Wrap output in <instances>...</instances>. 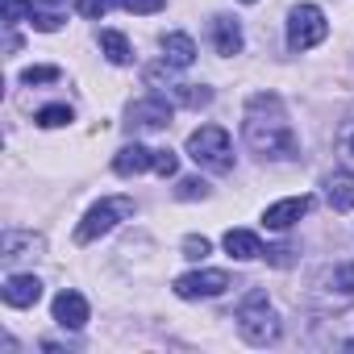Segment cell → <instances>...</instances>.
Masks as SVG:
<instances>
[{
  "label": "cell",
  "mask_w": 354,
  "mask_h": 354,
  "mask_svg": "<svg viewBox=\"0 0 354 354\" xmlns=\"http://www.w3.org/2000/svg\"><path fill=\"white\" fill-rule=\"evenodd\" d=\"M55 321L63 329H84L88 325V300L80 292H59L55 296Z\"/></svg>",
  "instance_id": "cell-10"
},
{
  "label": "cell",
  "mask_w": 354,
  "mask_h": 354,
  "mask_svg": "<svg viewBox=\"0 0 354 354\" xmlns=\"http://www.w3.org/2000/svg\"><path fill=\"white\" fill-rule=\"evenodd\" d=\"M113 171L117 175H125V180H129V175H142V171H154V150H146V146H121L117 150V158H113Z\"/></svg>",
  "instance_id": "cell-12"
},
{
  "label": "cell",
  "mask_w": 354,
  "mask_h": 354,
  "mask_svg": "<svg viewBox=\"0 0 354 354\" xmlns=\"http://www.w3.org/2000/svg\"><path fill=\"white\" fill-rule=\"evenodd\" d=\"M71 117H75V113H71L67 104H46V109H42V113L34 117V121H38L42 129H59V125H67Z\"/></svg>",
  "instance_id": "cell-20"
},
{
  "label": "cell",
  "mask_w": 354,
  "mask_h": 354,
  "mask_svg": "<svg viewBox=\"0 0 354 354\" xmlns=\"http://www.w3.org/2000/svg\"><path fill=\"white\" fill-rule=\"evenodd\" d=\"M225 250L246 263V259H259V254H263V242H259V234H250V230H230V234H225Z\"/></svg>",
  "instance_id": "cell-17"
},
{
  "label": "cell",
  "mask_w": 354,
  "mask_h": 354,
  "mask_svg": "<svg viewBox=\"0 0 354 354\" xmlns=\"http://www.w3.org/2000/svg\"><path fill=\"white\" fill-rule=\"evenodd\" d=\"M63 21H67V0H34V9H30V26L34 30L55 34Z\"/></svg>",
  "instance_id": "cell-13"
},
{
  "label": "cell",
  "mask_w": 354,
  "mask_h": 354,
  "mask_svg": "<svg viewBox=\"0 0 354 354\" xmlns=\"http://www.w3.org/2000/svg\"><path fill=\"white\" fill-rule=\"evenodd\" d=\"M113 5H121V0H75L80 17H92V21H96V17H104V13H109Z\"/></svg>",
  "instance_id": "cell-21"
},
{
  "label": "cell",
  "mask_w": 354,
  "mask_h": 354,
  "mask_svg": "<svg viewBox=\"0 0 354 354\" xmlns=\"http://www.w3.org/2000/svg\"><path fill=\"white\" fill-rule=\"evenodd\" d=\"M238 333L250 342V346H271L275 337H279V321H275V313H271V304H267V292H250L246 300H242V308H238Z\"/></svg>",
  "instance_id": "cell-3"
},
{
  "label": "cell",
  "mask_w": 354,
  "mask_h": 354,
  "mask_svg": "<svg viewBox=\"0 0 354 354\" xmlns=\"http://www.w3.org/2000/svg\"><path fill=\"white\" fill-rule=\"evenodd\" d=\"M121 5H125L129 13H142V17H146V13H158V9H162V0H121Z\"/></svg>",
  "instance_id": "cell-27"
},
{
  "label": "cell",
  "mask_w": 354,
  "mask_h": 354,
  "mask_svg": "<svg viewBox=\"0 0 354 354\" xmlns=\"http://www.w3.org/2000/svg\"><path fill=\"white\" fill-rule=\"evenodd\" d=\"M162 63H171L175 71H184L196 63V42L188 34H167L162 38Z\"/></svg>",
  "instance_id": "cell-14"
},
{
  "label": "cell",
  "mask_w": 354,
  "mask_h": 354,
  "mask_svg": "<svg viewBox=\"0 0 354 354\" xmlns=\"http://www.w3.org/2000/svg\"><path fill=\"white\" fill-rule=\"evenodd\" d=\"M100 50H104V59H109V63H117V67H125V63L133 59L129 42H125L121 34H113V30H104V34H100Z\"/></svg>",
  "instance_id": "cell-18"
},
{
  "label": "cell",
  "mask_w": 354,
  "mask_h": 354,
  "mask_svg": "<svg viewBox=\"0 0 354 354\" xmlns=\"http://www.w3.org/2000/svg\"><path fill=\"white\" fill-rule=\"evenodd\" d=\"M263 259L271 267H292V246H271V250H263Z\"/></svg>",
  "instance_id": "cell-26"
},
{
  "label": "cell",
  "mask_w": 354,
  "mask_h": 354,
  "mask_svg": "<svg viewBox=\"0 0 354 354\" xmlns=\"http://www.w3.org/2000/svg\"><path fill=\"white\" fill-rule=\"evenodd\" d=\"M125 217H133V201H129V196H109V201H100V205L88 209V217H84L80 230H75V242L88 246V242L104 238V234H109L117 221H125Z\"/></svg>",
  "instance_id": "cell-4"
},
{
  "label": "cell",
  "mask_w": 354,
  "mask_h": 354,
  "mask_svg": "<svg viewBox=\"0 0 354 354\" xmlns=\"http://www.w3.org/2000/svg\"><path fill=\"white\" fill-rule=\"evenodd\" d=\"M188 154L196 167L205 171H234V146H230V133L221 125H201L192 138H188Z\"/></svg>",
  "instance_id": "cell-2"
},
{
  "label": "cell",
  "mask_w": 354,
  "mask_h": 354,
  "mask_svg": "<svg viewBox=\"0 0 354 354\" xmlns=\"http://www.w3.org/2000/svg\"><path fill=\"white\" fill-rule=\"evenodd\" d=\"M242 5H254V0H242Z\"/></svg>",
  "instance_id": "cell-29"
},
{
  "label": "cell",
  "mask_w": 354,
  "mask_h": 354,
  "mask_svg": "<svg viewBox=\"0 0 354 354\" xmlns=\"http://www.w3.org/2000/svg\"><path fill=\"white\" fill-rule=\"evenodd\" d=\"M30 9H34V0H5V21H9V26L30 21Z\"/></svg>",
  "instance_id": "cell-22"
},
{
  "label": "cell",
  "mask_w": 354,
  "mask_h": 354,
  "mask_svg": "<svg viewBox=\"0 0 354 354\" xmlns=\"http://www.w3.org/2000/svg\"><path fill=\"white\" fill-rule=\"evenodd\" d=\"M350 150H354V138H350Z\"/></svg>",
  "instance_id": "cell-30"
},
{
  "label": "cell",
  "mask_w": 354,
  "mask_h": 354,
  "mask_svg": "<svg viewBox=\"0 0 354 354\" xmlns=\"http://www.w3.org/2000/svg\"><path fill=\"white\" fill-rule=\"evenodd\" d=\"M171 100L167 96H150V100H138L129 104V133H150V129H167L171 125Z\"/></svg>",
  "instance_id": "cell-6"
},
{
  "label": "cell",
  "mask_w": 354,
  "mask_h": 354,
  "mask_svg": "<svg viewBox=\"0 0 354 354\" xmlns=\"http://www.w3.org/2000/svg\"><path fill=\"white\" fill-rule=\"evenodd\" d=\"M325 288L337 296H354V263H337L333 271H325Z\"/></svg>",
  "instance_id": "cell-19"
},
{
  "label": "cell",
  "mask_w": 354,
  "mask_h": 354,
  "mask_svg": "<svg viewBox=\"0 0 354 354\" xmlns=\"http://www.w3.org/2000/svg\"><path fill=\"white\" fill-rule=\"evenodd\" d=\"M242 133H246L250 150L263 154V158H292L296 154V133H292L288 113H283V104H279L275 92H259L246 104Z\"/></svg>",
  "instance_id": "cell-1"
},
{
  "label": "cell",
  "mask_w": 354,
  "mask_h": 354,
  "mask_svg": "<svg viewBox=\"0 0 354 354\" xmlns=\"http://www.w3.org/2000/svg\"><path fill=\"white\" fill-rule=\"evenodd\" d=\"M154 171L158 175H175V171H180V158H175L171 150H154Z\"/></svg>",
  "instance_id": "cell-23"
},
{
  "label": "cell",
  "mask_w": 354,
  "mask_h": 354,
  "mask_svg": "<svg viewBox=\"0 0 354 354\" xmlns=\"http://www.w3.org/2000/svg\"><path fill=\"white\" fill-rule=\"evenodd\" d=\"M21 80L26 84H50V80H59V67H30V71H21Z\"/></svg>",
  "instance_id": "cell-24"
},
{
  "label": "cell",
  "mask_w": 354,
  "mask_h": 354,
  "mask_svg": "<svg viewBox=\"0 0 354 354\" xmlns=\"http://www.w3.org/2000/svg\"><path fill=\"white\" fill-rule=\"evenodd\" d=\"M225 288H230V275L225 271H192V275L175 279V296H180V300H213Z\"/></svg>",
  "instance_id": "cell-7"
},
{
  "label": "cell",
  "mask_w": 354,
  "mask_h": 354,
  "mask_svg": "<svg viewBox=\"0 0 354 354\" xmlns=\"http://www.w3.org/2000/svg\"><path fill=\"white\" fill-rule=\"evenodd\" d=\"M209 250H213V246H209V238H196V234H192V238H184V259H205Z\"/></svg>",
  "instance_id": "cell-25"
},
{
  "label": "cell",
  "mask_w": 354,
  "mask_h": 354,
  "mask_svg": "<svg viewBox=\"0 0 354 354\" xmlns=\"http://www.w3.org/2000/svg\"><path fill=\"white\" fill-rule=\"evenodd\" d=\"M304 213H308V196H288V201H279L263 213V225L267 230H292Z\"/></svg>",
  "instance_id": "cell-9"
},
{
  "label": "cell",
  "mask_w": 354,
  "mask_h": 354,
  "mask_svg": "<svg viewBox=\"0 0 354 354\" xmlns=\"http://www.w3.org/2000/svg\"><path fill=\"white\" fill-rule=\"evenodd\" d=\"M42 300V279L38 275H9L5 279V304L9 308H34Z\"/></svg>",
  "instance_id": "cell-8"
},
{
  "label": "cell",
  "mask_w": 354,
  "mask_h": 354,
  "mask_svg": "<svg viewBox=\"0 0 354 354\" xmlns=\"http://www.w3.org/2000/svg\"><path fill=\"white\" fill-rule=\"evenodd\" d=\"M213 42H217V55H238L242 50V26L234 17H213Z\"/></svg>",
  "instance_id": "cell-16"
},
{
  "label": "cell",
  "mask_w": 354,
  "mask_h": 354,
  "mask_svg": "<svg viewBox=\"0 0 354 354\" xmlns=\"http://www.w3.org/2000/svg\"><path fill=\"white\" fill-rule=\"evenodd\" d=\"M209 192V184H201V180H184L180 184V201H196V196H205Z\"/></svg>",
  "instance_id": "cell-28"
},
{
  "label": "cell",
  "mask_w": 354,
  "mask_h": 354,
  "mask_svg": "<svg viewBox=\"0 0 354 354\" xmlns=\"http://www.w3.org/2000/svg\"><path fill=\"white\" fill-rule=\"evenodd\" d=\"M329 26H325V13L317 5H296L292 17H288V46L292 50H313L317 42H325Z\"/></svg>",
  "instance_id": "cell-5"
},
{
  "label": "cell",
  "mask_w": 354,
  "mask_h": 354,
  "mask_svg": "<svg viewBox=\"0 0 354 354\" xmlns=\"http://www.w3.org/2000/svg\"><path fill=\"white\" fill-rule=\"evenodd\" d=\"M325 201L333 213H350L354 209V171H333L325 180Z\"/></svg>",
  "instance_id": "cell-11"
},
{
  "label": "cell",
  "mask_w": 354,
  "mask_h": 354,
  "mask_svg": "<svg viewBox=\"0 0 354 354\" xmlns=\"http://www.w3.org/2000/svg\"><path fill=\"white\" fill-rule=\"evenodd\" d=\"M30 254H42V238H34V234H17V230H9L5 238H0V259H5V263L30 259Z\"/></svg>",
  "instance_id": "cell-15"
}]
</instances>
